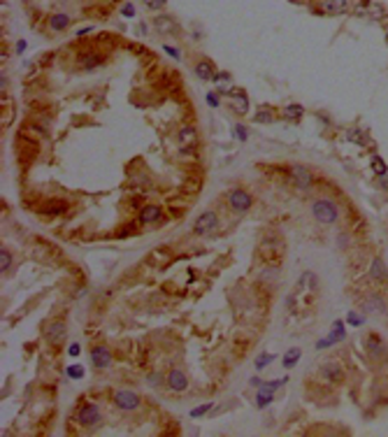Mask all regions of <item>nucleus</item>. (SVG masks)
<instances>
[{"label":"nucleus","mask_w":388,"mask_h":437,"mask_svg":"<svg viewBox=\"0 0 388 437\" xmlns=\"http://www.w3.org/2000/svg\"><path fill=\"white\" fill-rule=\"evenodd\" d=\"M353 12H355V17L377 19V21H381V19L386 17V10H383L379 3H370V0H363V3H358Z\"/></svg>","instance_id":"f257e3e1"},{"label":"nucleus","mask_w":388,"mask_h":437,"mask_svg":"<svg viewBox=\"0 0 388 437\" xmlns=\"http://www.w3.org/2000/svg\"><path fill=\"white\" fill-rule=\"evenodd\" d=\"M314 216L321 221V224H333L337 218V207H335L330 200H318L314 205Z\"/></svg>","instance_id":"f03ea898"},{"label":"nucleus","mask_w":388,"mask_h":437,"mask_svg":"<svg viewBox=\"0 0 388 437\" xmlns=\"http://www.w3.org/2000/svg\"><path fill=\"white\" fill-rule=\"evenodd\" d=\"M193 230H196L198 235H207V233H212V230H216V214L214 212H205L198 216L196 226H193Z\"/></svg>","instance_id":"7ed1b4c3"},{"label":"nucleus","mask_w":388,"mask_h":437,"mask_svg":"<svg viewBox=\"0 0 388 437\" xmlns=\"http://www.w3.org/2000/svg\"><path fill=\"white\" fill-rule=\"evenodd\" d=\"M290 179H293V184H296L298 189H302V191H307V189L312 186V175H309V170L302 168V165H293V168H290Z\"/></svg>","instance_id":"20e7f679"},{"label":"nucleus","mask_w":388,"mask_h":437,"mask_svg":"<svg viewBox=\"0 0 388 437\" xmlns=\"http://www.w3.org/2000/svg\"><path fill=\"white\" fill-rule=\"evenodd\" d=\"M349 10V0H321V12L330 17H339Z\"/></svg>","instance_id":"39448f33"},{"label":"nucleus","mask_w":388,"mask_h":437,"mask_svg":"<svg viewBox=\"0 0 388 437\" xmlns=\"http://www.w3.org/2000/svg\"><path fill=\"white\" fill-rule=\"evenodd\" d=\"M230 207L235 209V212H246V209L251 207V196L246 191H233L230 193Z\"/></svg>","instance_id":"423d86ee"},{"label":"nucleus","mask_w":388,"mask_h":437,"mask_svg":"<svg viewBox=\"0 0 388 437\" xmlns=\"http://www.w3.org/2000/svg\"><path fill=\"white\" fill-rule=\"evenodd\" d=\"M114 400H116V404H119L121 410H135L137 402H140L133 391H119V393L114 395Z\"/></svg>","instance_id":"0eeeda50"},{"label":"nucleus","mask_w":388,"mask_h":437,"mask_svg":"<svg viewBox=\"0 0 388 437\" xmlns=\"http://www.w3.org/2000/svg\"><path fill=\"white\" fill-rule=\"evenodd\" d=\"M342 337H344V326H342L339 321H335V323H333V333H330V337L318 339L316 347H318V349H326V347H330V345H335V342H339Z\"/></svg>","instance_id":"6e6552de"},{"label":"nucleus","mask_w":388,"mask_h":437,"mask_svg":"<svg viewBox=\"0 0 388 437\" xmlns=\"http://www.w3.org/2000/svg\"><path fill=\"white\" fill-rule=\"evenodd\" d=\"M168 386L172 388V391H186V386H188V379H186V374L181 370H172L168 374Z\"/></svg>","instance_id":"1a4fd4ad"},{"label":"nucleus","mask_w":388,"mask_h":437,"mask_svg":"<svg viewBox=\"0 0 388 437\" xmlns=\"http://www.w3.org/2000/svg\"><path fill=\"white\" fill-rule=\"evenodd\" d=\"M98 419H100V410L95 404H86L79 412V423H84V426H93V423H98Z\"/></svg>","instance_id":"9d476101"},{"label":"nucleus","mask_w":388,"mask_h":437,"mask_svg":"<svg viewBox=\"0 0 388 437\" xmlns=\"http://www.w3.org/2000/svg\"><path fill=\"white\" fill-rule=\"evenodd\" d=\"M230 103H233V107H235L237 114H244L246 107H249V100H246V93L240 91V88H235V91L230 93Z\"/></svg>","instance_id":"9b49d317"},{"label":"nucleus","mask_w":388,"mask_h":437,"mask_svg":"<svg viewBox=\"0 0 388 437\" xmlns=\"http://www.w3.org/2000/svg\"><path fill=\"white\" fill-rule=\"evenodd\" d=\"M91 358H93V365L95 367H107L112 363V354L105 349V347H95L93 354H91Z\"/></svg>","instance_id":"f8f14e48"},{"label":"nucleus","mask_w":388,"mask_h":437,"mask_svg":"<svg viewBox=\"0 0 388 437\" xmlns=\"http://www.w3.org/2000/svg\"><path fill=\"white\" fill-rule=\"evenodd\" d=\"M63 335H66V326L60 321H54L47 326V339H49L51 345H56V342H60L63 339Z\"/></svg>","instance_id":"ddd939ff"},{"label":"nucleus","mask_w":388,"mask_h":437,"mask_svg":"<svg viewBox=\"0 0 388 437\" xmlns=\"http://www.w3.org/2000/svg\"><path fill=\"white\" fill-rule=\"evenodd\" d=\"M158 218H160L158 205H147V207L142 209V214H140V221H142V224H156Z\"/></svg>","instance_id":"4468645a"},{"label":"nucleus","mask_w":388,"mask_h":437,"mask_svg":"<svg viewBox=\"0 0 388 437\" xmlns=\"http://www.w3.org/2000/svg\"><path fill=\"white\" fill-rule=\"evenodd\" d=\"M196 75L200 77V79H214L216 72H214V66L209 63V60H200V63L196 66Z\"/></svg>","instance_id":"2eb2a0df"},{"label":"nucleus","mask_w":388,"mask_h":437,"mask_svg":"<svg viewBox=\"0 0 388 437\" xmlns=\"http://www.w3.org/2000/svg\"><path fill=\"white\" fill-rule=\"evenodd\" d=\"M179 144L184 149H191L193 144H196V131H193V128H181L179 131Z\"/></svg>","instance_id":"dca6fc26"},{"label":"nucleus","mask_w":388,"mask_h":437,"mask_svg":"<svg viewBox=\"0 0 388 437\" xmlns=\"http://www.w3.org/2000/svg\"><path fill=\"white\" fill-rule=\"evenodd\" d=\"M321 372H323V377L330 379V382H339V379H342V367L335 365V363H328V365H323Z\"/></svg>","instance_id":"f3484780"},{"label":"nucleus","mask_w":388,"mask_h":437,"mask_svg":"<svg viewBox=\"0 0 388 437\" xmlns=\"http://www.w3.org/2000/svg\"><path fill=\"white\" fill-rule=\"evenodd\" d=\"M156 28H158L160 33H175L177 23L172 21L170 17H158V19H156Z\"/></svg>","instance_id":"a211bd4d"},{"label":"nucleus","mask_w":388,"mask_h":437,"mask_svg":"<svg viewBox=\"0 0 388 437\" xmlns=\"http://www.w3.org/2000/svg\"><path fill=\"white\" fill-rule=\"evenodd\" d=\"M370 272H372V277H374V279H381V282H383V279H388V272H386V268H383V261H379V258L372 263Z\"/></svg>","instance_id":"6ab92c4d"},{"label":"nucleus","mask_w":388,"mask_h":437,"mask_svg":"<svg viewBox=\"0 0 388 437\" xmlns=\"http://www.w3.org/2000/svg\"><path fill=\"white\" fill-rule=\"evenodd\" d=\"M68 23H70V19L66 17V14H54L49 21V26L54 28V30H63V28H68Z\"/></svg>","instance_id":"aec40b11"},{"label":"nucleus","mask_w":388,"mask_h":437,"mask_svg":"<svg viewBox=\"0 0 388 437\" xmlns=\"http://www.w3.org/2000/svg\"><path fill=\"white\" fill-rule=\"evenodd\" d=\"M302 112H305V109H302L300 105H288V107L284 109V116L290 121H298V119H302Z\"/></svg>","instance_id":"412c9836"},{"label":"nucleus","mask_w":388,"mask_h":437,"mask_svg":"<svg viewBox=\"0 0 388 437\" xmlns=\"http://www.w3.org/2000/svg\"><path fill=\"white\" fill-rule=\"evenodd\" d=\"M346 137H349L351 142H358V144H365L367 142V133L361 131V128H351V131L346 133Z\"/></svg>","instance_id":"4be33fe9"},{"label":"nucleus","mask_w":388,"mask_h":437,"mask_svg":"<svg viewBox=\"0 0 388 437\" xmlns=\"http://www.w3.org/2000/svg\"><path fill=\"white\" fill-rule=\"evenodd\" d=\"M298 358H300V349H290L288 354L284 356V367H293L298 363Z\"/></svg>","instance_id":"5701e85b"},{"label":"nucleus","mask_w":388,"mask_h":437,"mask_svg":"<svg viewBox=\"0 0 388 437\" xmlns=\"http://www.w3.org/2000/svg\"><path fill=\"white\" fill-rule=\"evenodd\" d=\"M270 400H272V391H268V388H263L261 393H258V398H256V404L263 410L265 404H270Z\"/></svg>","instance_id":"b1692460"},{"label":"nucleus","mask_w":388,"mask_h":437,"mask_svg":"<svg viewBox=\"0 0 388 437\" xmlns=\"http://www.w3.org/2000/svg\"><path fill=\"white\" fill-rule=\"evenodd\" d=\"M10 265H12V256H10V252L3 249V252H0V272H5Z\"/></svg>","instance_id":"393cba45"},{"label":"nucleus","mask_w":388,"mask_h":437,"mask_svg":"<svg viewBox=\"0 0 388 437\" xmlns=\"http://www.w3.org/2000/svg\"><path fill=\"white\" fill-rule=\"evenodd\" d=\"M365 307H367V309H379V311H383V305H381V300H379L377 295H372L370 300L365 302Z\"/></svg>","instance_id":"a878e982"},{"label":"nucleus","mask_w":388,"mask_h":437,"mask_svg":"<svg viewBox=\"0 0 388 437\" xmlns=\"http://www.w3.org/2000/svg\"><path fill=\"white\" fill-rule=\"evenodd\" d=\"M214 82L219 84V86H230V75L228 72H219V75L214 77Z\"/></svg>","instance_id":"bb28decb"},{"label":"nucleus","mask_w":388,"mask_h":437,"mask_svg":"<svg viewBox=\"0 0 388 437\" xmlns=\"http://www.w3.org/2000/svg\"><path fill=\"white\" fill-rule=\"evenodd\" d=\"M68 374H70L72 379H82L84 377V367L82 365H72V367H68Z\"/></svg>","instance_id":"cd10ccee"},{"label":"nucleus","mask_w":388,"mask_h":437,"mask_svg":"<svg viewBox=\"0 0 388 437\" xmlns=\"http://www.w3.org/2000/svg\"><path fill=\"white\" fill-rule=\"evenodd\" d=\"M372 168H374V172H377V175H386V163H383L381 159L372 161Z\"/></svg>","instance_id":"c85d7f7f"},{"label":"nucleus","mask_w":388,"mask_h":437,"mask_svg":"<svg viewBox=\"0 0 388 437\" xmlns=\"http://www.w3.org/2000/svg\"><path fill=\"white\" fill-rule=\"evenodd\" d=\"M209 410H212V404H200V407H198V410H193V412H191V416H193V419H198V416L207 414Z\"/></svg>","instance_id":"c756f323"},{"label":"nucleus","mask_w":388,"mask_h":437,"mask_svg":"<svg viewBox=\"0 0 388 437\" xmlns=\"http://www.w3.org/2000/svg\"><path fill=\"white\" fill-rule=\"evenodd\" d=\"M349 323H351V326H363V323H365V319H363L361 314L351 311V314H349Z\"/></svg>","instance_id":"7c9ffc66"},{"label":"nucleus","mask_w":388,"mask_h":437,"mask_svg":"<svg viewBox=\"0 0 388 437\" xmlns=\"http://www.w3.org/2000/svg\"><path fill=\"white\" fill-rule=\"evenodd\" d=\"M270 119H272V114H270V109H265V107H263L261 112L256 114V121H258V123H263V121H270Z\"/></svg>","instance_id":"2f4dec72"},{"label":"nucleus","mask_w":388,"mask_h":437,"mask_svg":"<svg viewBox=\"0 0 388 437\" xmlns=\"http://www.w3.org/2000/svg\"><path fill=\"white\" fill-rule=\"evenodd\" d=\"M144 5L151 7V10H160L165 5V0H144Z\"/></svg>","instance_id":"473e14b6"},{"label":"nucleus","mask_w":388,"mask_h":437,"mask_svg":"<svg viewBox=\"0 0 388 437\" xmlns=\"http://www.w3.org/2000/svg\"><path fill=\"white\" fill-rule=\"evenodd\" d=\"M98 63H100V58H98V56H93V54H91V58H84L82 60L84 68H93V66H98Z\"/></svg>","instance_id":"72a5a7b5"},{"label":"nucleus","mask_w":388,"mask_h":437,"mask_svg":"<svg viewBox=\"0 0 388 437\" xmlns=\"http://www.w3.org/2000/svg\"><path fill=\"white\" fill-rule=\"evenodd\" d=\"M272 358H274V356H261V358L256 361V367L261 370L263 365H268V363H272Z\"/></svg>","instance_id":"f704fd0d"},{"label":"nucleus","mask_w":388,"mask_h":437,"mask_svg":"<svg viewBox=\"0 0 388 437\" xmlns=\"http://www.w3.org/2000/svg\"><path fill=\"white\" fill-rule=\"evenodd\" d=\"M235 135L240 137V140H246V131H244V126H237V128H235Z\"/></svg>","instance_id":"c9c22d12"},{"label":"nucleus","mask_w":388,"mask_h":437,"mask_svg":"<svg viewBox=\"0 0 388 437\" xmlns=\"http://www.w3.org/2000/svg\"><path fill=\"white\" fill-rule=\"evenodd\" d=\"M121 12H123L126 17H133V14H135V7H133V5H123V10H121Z\"/></svg>","instance_id":"e433bc0d"},{"label":"nucleus","mask_w":388,"mask_h":437,"mask_svg":"<svg viewBox=\"0 0 388 437\" xmlns=\"http://www.w3.org/2000/svg\"><path fill=\"white\" fill-rule=\"evenodd\" d=\"M207 103L212 105V107H216V105H219V98H216L214 93H209V96H207Z\"/></svg>","instance_id":"4c0bfd02"},{"label":"nucleus","mask_w":388,"mask_h":437,"mask_svg":"<svg viewBox=\"0 0 388 437\" xmlns=\"http://www.w3.org/2000/svg\"><path fill=\"white\" fill-rule=\"evenodd\" d=\"M70 356H79V345H70Z\"/></svg>","instance_id":"58836bf2"},{"label":"nucleus","mask_w":388,"mask_h":437,"mask_svg":"<svg viewBox=\"0 0 388 437\" xmlns=\"http://www.w3.org/2000/svg\"><path fill=\"white\" fill-rule=\"evenodd\" d=\"M165 51H168V54H172V56H175V58H179V51H177V49H172V47H165Z\"/></svg>","instance_id":"ea45409f"},{"label":"nucleus","mask_w":388,"mask_h":437,"mask_svg":"<svg viewBox=\"0 0 388 437\" xmlns=\"http://www.w3.org/2000/svg\"><path fill=\"white\" fill-rule=\"evenodd\" d=\"M386 42H388V35H386Z\"/></svg>","instance_id":"a19ab883"}]
</instances>
